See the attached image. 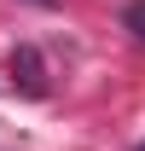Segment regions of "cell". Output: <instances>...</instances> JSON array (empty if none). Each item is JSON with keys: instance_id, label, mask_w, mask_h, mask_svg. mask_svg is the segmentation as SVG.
Returning <instances> with one entry per match:
<instances>
[{"instance_id": "obj_3", "label": "cell", "mask_w": 145, "mask_h": 151, "mask_svg": "<svg viewBox=\"0 0 145 151\" xmlns=\"http://www.w3.org/2000/svg\"><path fill=\"white\" fill-rule=\"evenodd\" d=\"M35 6H52V0H35Z\"/></svg>"}, {"instance_id": "obj_2", "label": "cell", "mask_w": 145, "mask_h": 151, "mask_svg": "<svg viewBox=\"0 0 145 151\" xmlns=\"http://www.w3.org/2000/svg\"><path fill=\"white\" fill-rule=\"evenodd\" d=\"M122 23L134 29V35L145 41V0H128V12H122Z\"/></svg>"}, {"instance_id": "obj_1", "label": "cell", "mask_w": 145, "mask_h": 151, "mask_svg": "<svg viewBox=\"0 0 145 151\" xmlns=\"http://www.w3.org/2000/svg\"><path fill=\"white\" fill-rule=\"evenodd\" d=\"M6 70H12V87L18 93H29V99H47V58H41V47H12V58H6Z\"/></svg>"}, {"instance_id": "obj_4", "label": "cell", "mask_w": 145, "mask_h": 151, "mask_svg": "<svg viewBox=\"0 0 145 151\" xmlns=\"http://www.w3.org/2000/svg\"><path fill=\"white\" fill-rule=\"evenodd\" d=\"M139 151H145V139H139Z\"/></svg>"}]
</instances>
